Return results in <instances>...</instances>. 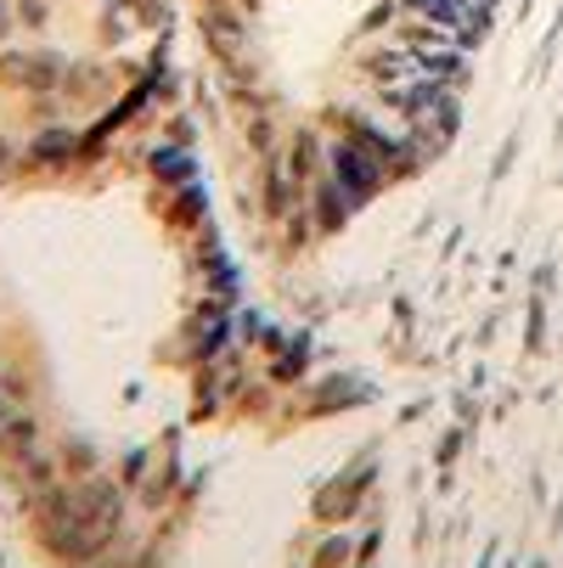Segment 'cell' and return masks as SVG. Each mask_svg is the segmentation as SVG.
<instances>
[{
	"instance_id": "1",
	"label": "cell",
	"mask_w": 563,
	"mask_h": 568,
	"mask_svg": "<svg viewBox=\"0 0 563 568\" xmlns=\"http://www.w3.org/2000/svg\"><path fill=\"white\" fill-rule=\"evenodd\" d=\"M366 490H372V456H361L355 467H344L339 478L321 484V490L310 496V518L328 524V529H339V524H350V518L361 513Z\"/></svg>"
},
{
	"instance_id": "2",
	"label": "cell",
	"mask_w": 563,
	"mask_h": 568,
	"mask_svg": "<svg viewBox=\"0 0 563 568\" xmlns=\"http://www.w3.org/2000/svg\"><path fill=\"white\" fill-rule=\"evenodd\" d=\"M328 175L366 209L383 186H389V175H383V164H378V158L372 152H361L355 141H344V135H328Z\"/></svg>"
},
{
	"instance_id": "3",
	"label": "cell",
	"mask_w": 563,
	"mask_h": 568,
	"mask_svg": "<svg viewBox=\"0 0 563 568\" xmlns=\"http://www.w3.org/2000/svg\"><path fill=\"white\" fill-rule=\"evenodd\" d=\"M198 29H203V45H209L237 79H254V73H243V57H249V45H254L243 12H237V7H203V12H198Z\"/></svg>"
},
{
	"instance_id": "4",
	"label": "cell",
	"mask_w": 563,
	"mask_h": 568,
	"mask_svg": "<svg viewBox=\"0 0 563 568\" xmlns=\"http://www.w3.org/2000/svg\"><path fill=\"white\" fill-rule=\"evenodd\" d=\"M79 164V130L73 124H40V130H29V141H23V170H51V175H62V170H73Z\"/></svg>"
},
{
	"instance_id": "5",
	"label": "cell",
	"mask_w": 563,
	"mask_h": 568,
	"mask_svg": "<svg viewBox=\"0 0 563 568\" xmlns=\"http://www.w3.org/2000/svg\"><path fill=\"white\" fill-rule=\"evenodd\" d=\"M113 91H119V73L108 62H97V57L68 62V73H62V102L79 108V113H86V108H108Z\"/></svg>"
},
{
	"instance_id": "6",
	"label": "cell",
	"mask_w": 563,
	"mask_h": 568,
	"mask_svg": "<svg viewBox=\"0 0 563 568\" xmlns=\"http://www.w3.org/2000/svg\"><path fill=\"white\" fill-rule=\"evenodd\" d=\"M304 209H310V220H315V231H321V236H339V231L361 214V203H355L333 175H321V181H310V186H304Z\"/></svg>"
},
{
	"instance_id": "7",
	"label": "cell",
	"mask_w": 563,
	"mask_h": 568,
	"mask_svg": "<svg viewBox=\"0 0 563 568\" xmlns=\"http://www.w3.org/2000/svg\"><path fill=\"white\" fill-rule=\"evenodd\" d=\"M282 164H288V175H293L299 192H304L310 181H321V175H328V130H321V124L293 130V141H288V152H282Z\"/></svg>"
},
{
	"instance_id": "8",
	"label": "cell",
	"mask_w": 563,
	"mask_h": 568,
	"mask_svg": "<svg viewBox=\"0 0 563 568\" xmlns=\"http://www.w3.org/2000/svg\"><path fill=\"white\" fill-rule=\"evenodd\" d=\"M260 203H265V220H271V225H282V220L304 203V192L293 186V175H288V164H282V152H265V158H260Z\"/></svg>"
},
{
	"instance_id": "9",
	"label": "cell",
	"mask_w": 563,
	"mask_h": 568,
	"mask_svg": "<svg viewBox=\"0 0 563 568\" xmlns=\"http://www.w3.org/2000/svg\"><path fill=\"white\" fill-rule=\"evenodd\" d=\"M175 496H181V462H175V434H170V439H164V462L152 456V473L141 478L135 501H141L147 513H164Z\"/></svg>"
},
{
	"instance_id": "10",
	"label": "cell",
	"mask_w": 563,
	"mask_h": 568,
	"mask_svg": "<svg viewBox=\"0 0 563 568\" xmlns=\"http://www.w3.org/2000/svg\"><path fill=\"white\" fill-rule=\"evenodd\" d=\"M361 73L372 79V85H400V79H418L423 68H418V57L400 45L394 34H389V45H372V51H361Z\"/></svg>"
},
{
	"instance_id": "11",
	"label": "cell",
	"mask_w": 563,
	"mask_h": 568,
	"mask_svg": "<svg viewBox=\"0 0 563 568\" xmlns=\"http://www.w3.org/2000/svg\"><path fill=\"white\" fill-rule=\"evenodd\" d=\"M147 175L164 186V192H175V186H187V181H198V152L192 146H170V141H158L152 152H147Z\"/></svg>"
},
{
	"instance_id": "12",
	"label": "cell",
	"mask_w": 563,
	"mask_h": 568,
	"mask_svg": "<svg viewBox=\"0 0 563 568\" xmlns=\"http://www.w3.org/2000/svg\"><path fill=\"white\" fill-rule=\"evenodd\" d=\"M366 399V383H355V377H321L310 394H304V405H299V412L304 417H333V412H344V405H361Z\"/></svg>"
},
{
	"instance_id": "13",
	"label": "cell",
	"mask_w": 563,
	"mask_h": 568,
	"mask_svg": "<svg viewBox=\"0 0 563 568\" xmlns=\"http://www.w3.org/2000/svg\"><path fill=\"white\" fill-rule=\"evenodd\" d=\"M209 192H203V181H187V186H175L170 192V203H164V225L170 231H181V236H192L198 225H209Z\"/></svg>"
},
{
	"instance_id": "14",
	"label": "cell",
	"mask_w": 563,
	"mask_h": 568,
	"mask_svg": "<svg viewBox=\"0 0 563 568\" xmlns=\"http://www.w3.org/2000/svg\"><path fill=\"white\" fill-rule=\"evenodd\" d=\"M46 445V428H40V417H29V412H12L7 423H0V462L7 467H18L23 456H34Z\"/></svg>"
},
{
	"instance_id": "15",
	"label": "cell",
	"mask_w": 563,
	"mask_h": 568,
	"mask_svg": "<svg viewBox=\"0 0 563 568\" xmlns=\"http://www.w3.org/2000/svg\"><path fill=\"white\" fill-rule=\"evenodd\" d=\"M73 57H62L57 45H29V91L23 97H46V91H62V73H68Z\"/></svg>"
},
{
	"instance_id": "16",
	"label": "cell",
	"mask_w": 563,
	"mask_h": 568,
	"mask_svg": "<svg viewBox=\"0 0 563 568\" xmlns=\"http://www.w3.org/2000/svg\"><path fill=\"white\" fill-rule=\"evenodd\" d=\"M310 355H315L310 333H293V338H288V349H277V355H271L265 377H271L277 388H288V383H304V372H310Z\"/></svg>"
},
{
	"instance_id": "17",
	"label": "cell",
	"mask_w": 563,
	"mask_h": 568,
	"mask_svg": "<svg viewBox=\"0 0 563 568\" xmlns=\"http://www.w3.org/2000/svg\"><path fill=\"white\" fill-rule=\"evenodd\" d=\"M12 473H18V490H23V496H34V490H51V484H62V478H68V473H62V456H51L46 445H40L34 456H23Z\"/></svg>"
},
{
	"instance_id": "18",
	"label": "cell",
	"mask_w": 563,
	"mask_h": 568,
	"mask_svg": "<svg viewBox=\"0 0 563 568\" xmlns=\"http://www.w3.org/2000/svg\"><path fill=\"white\" fill-rule=\"evenodd\" d=\"M304 568H355V540H350V529L321 535V540L310 546V562H304Z\"/></svg>"
},
{
	"instance_id": "19",
	"label": "cell",
	"mask_w": 563,
	"mask_h": 568,
	"mask_svg": "<svg viewBox=\"0 0 563 568\" xmlns=\"http://www.w3.org/2000/svg\"><path fill=\"white\" fill-rule=\"evenodd\" d=\"M57 456H62V473H68V478H86V473H102V450H97L91 439H79V434H73V439H68V445H62Z\"/></svg>"
},
{
	"instance_id": "20",
	"label": "cell",
	"mask_w": 563,
	"mask_h": 568,
	"mask_svg": "<svg viewBox=\"0 0 563 568\" xmlns=\"http://www.w3.org/2000/svg\"><path fill=\"white\" fill-rule=\"evenodd\" d=\"M135 34V12L124 0H102V45H124Z\"/></svg>"
},
{
	"instance_id": "21",
	"label": "cell",
	"mask_w": 563,
	"mask_h": 568,
	"mask_svg": "<svg viewBox=\"0 0 563 568\" xmlns=\"http://www.w3.org/2000/svg\"><path fill=\"white\" fill-rule=\"evenodd\" d=\"M0 91H29V45H0Z\"/></svg>"
},
{
	"instance_id": "22",
	"label": "cell",
	"mask_w": 563,
	"mask_h": 568,
	"mask_svg": "<svg viewBox=\"0 0 563 568\" xmlns=\"http://www.w3.org/2000/svg\"><path fill=\"white\" fill-rule=\"evenodd\" d=\"M315 236H321V231H315V220H310V209L299 203V209H293V214L282 220V248H288V254H299V248H310V242H315Z\"/></svg>"
},
{
	"instance_id": "23",
	"label": "cell",
	"mask_w": 563,
	"mask_h": 568,
	"mask_svg": "<svg viewBox=\"0 0 563 568\" xmlns=\"http://www.w3.org/2000/svg\"><path fill=\"white\" fill-rule=\"evenodd\" d=\"M152 456H158L152 445H135V450H124V456H119V484H124L130 496L141 490V478L152 473Z\"/></svg>"
},
{
	"instance_id": "24",
	"label": "cell",
	"mask_w": 563,
	"mask_h": 568,
	"mask_svg": "<svg viewBox=\"0 0 563 568\" xmlns=\"http://www.w3.org/2000/svg\"><path fill=\"white\" fill-rule=\"evenodd\" d=\"M62 113H73V108L62 102V91L29 97V130H40V124H62Z\"/></svg>"
},
{
	"instance_id": "25",
	"label": "cell",
	"mask_w": 563,
	"mask_h": 568,
	"mask_svg": "<svg viewBox=\"0 0 563 568\" xmlns=\"http://www.w3.org/2000/svg\"><path fill=\"white\" fill-rule=\"evenodd\" d=\"M12 7H18V29H51V7H57V0H12Z\"/></svg>"
},
{
	"instance_id": "26",
	"label": "cell",
	"mask_w": 563,
	"mask_h": 568,
	"mask_svg": "<svg viewBox=\"0 0 563 568\" xmlns=\"http://www.w3.org/2000/svg\"><path fill=\"white\" fill-rule=\"evenodd\" d=\"M164 141H170V146H192V152H198V119H192V113H170Z\"/></svg>"
},
{
	"instance_id": "27",
	"label": "cell",
	"mask_w": 563,
	"mask_h": 568,
	"mask_svg": "<svg viewBox=\"0 0 563 568\" xmlns=\"http://www.w3.org/2000/svg\"><path fill=\"white\" fill-rule=\"evenodd\" d=\"M389 23H400V7H394V0H378V7L361 18V29H355V34H383Z\"/></svg>"
},
{
	"instance_id": "28",
	"label": "cell",
	"mask_w": 563,
	"mask_h": 568,
	"mask_svg": "<svg viewBox=\"0 0 563 568\" xmlns=\"http://www.w3.org/2000/svg\"><path fill=\"white\" fill-rule=\"evenodd\" d=\"M249 146H254L260 158L277 146V130H271V119H265V113H254V119H249Z\"/></svg>"
},
{
	"instance_id": "29",
	"label": "cell",
	"mask_w": 563,
	"mask_h": 568,
	"mask_svg": "<svg viewBox=\"0 0 563 568\" xmlns=\"http://www.w3.org/2000/svg\"><path fill=\"white\" fill-rule=\"evenodd\" d=\"M119 568H164V546H141V551H130V557H119Z\"/></svg>"
},
{
	"instance_id": "30",
	"label": "cell",
	"mask_w": 563,
	"mask_h": 568,
	"mask_svg": "<svg viewBox=\"0 0 563 568\" xmlns=\"http://www.w3.org/2000/svg\"><path fill=\"white\" fill-rule=\"evenodd\" d=\"M12 170H23V146H12V135L0 130V181H7Z\"/></svg>"
},
{
	"instance_id": "31",
	"label": "cell",
	"mask_w": 563,
	"mask_h": 568,
	"mask_svg": "<svg viewBox=\"0 0 563 568\" xmlns=\"http://www.w3.org/2000/svg\"><path fill=\"white\" fill-rule=\"evenodd\" d=\"M378 546H383V529H366V535L355 540V568H372V557H378Z\"/></svg>"
},
{
	"instance_id": "32",
	"label": "cell",
	"mask_w": 563,
	"mask_h": 568,
	"mask_svg": "<svg viewBox=\"0 0 563 568\" xmlns=\"http://www.w3.org/2000/svg\"><path fill=\"white\" fill-rule=\"evenodd\" d=\"M260 349H265V361H271L277 349H288V333L277 327V321H265V327H260Z\"/></svg>"
},
{
	"instance_id": "33",
	"label": "cell",
	"mask_w": 563,
	"mask_h": 568,
	"mask_svg": "<svg viewBox=\"0 0 563 568\" xmlns=\"http://www.w3.org/2000/svg\"><path fill=\"white\" fill-rule=\"evenodd\" d=\"M12 34H18V7L0 0V45H12Z\"/></svg>"
},
{
	"instance_id": "34",
	"label": "cell",
	"mask_w": 563,
	"mask_h": 568,
	"mask_svg": "<svg viewBox=\"0 0 563 568\" xmlns=\"http://www.w3.org/2000/svg\"><path fill=\"white\" fill-rule=\"evenodd\" d=\"M62 568H119V557H91V562H62Z\"/></svg>"
},
{
	"instance_id": "35",
	"label": "cell",
	"mask_w": 563,
	"mask_h": 568,
	"mask_svg": "<svg viewBox=\"0 0 563 568\" xmlns=\"http://www.w3.org/2000/svg\"><path fill=\"white\" fill-rule=\"evenodd\" d=\"M12 412H18V399H12V394H7V388H0V423H7V417H12Z\"/></svg>"
},
{
	"instance_id": "36",
	"label": "cell",
	"mask_w": 563,
	"mask_h": 568,
	"mask_svg": "<svg viewBox=\"0 0 563 568\" xmlns=\"http://www.w3.org/2000/svg\"><path fill=\"white\" fill-rule=\"evenodd\" d=\"M203 7H237V0H203Z\"/></svg>"
},
{
	"instance_id": "37",
	"label": "cell",
	"mask_w": 563,
	"mask_h": 568,
	"mask_svg": "<svg viewBox=\"0 0 563 568\" xmlns=\"http://www.w3.org/2000/svg\"><path fill=\"white\" fill-rule=\"evenodd\" d=\"M97 7H102V0H97Z\"/></svg>"
}]
</instances>
